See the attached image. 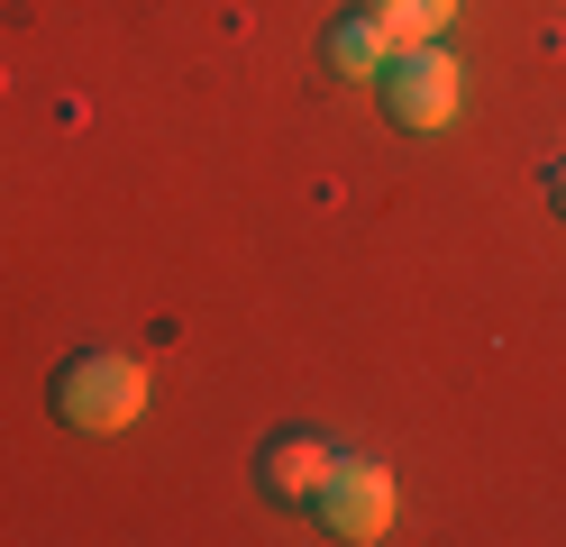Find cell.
Masks as SVG:
<instances>
[{
  "instance_id": "obj_1",
  "label": "cell",
  "mask_w": 566,
  "mask_h": 547,
  "mask_svg": "<svg viewBox=\"0 0 566 547\" xmlns=\"http://www.w3.org/2000/svg\"><path fill=\"white\" fill-rule=\"evenodd\" d=\"M46 411H55L64 429H83V438H119V429L147 420V365L119 356V347H83V356L55 365Z\"/></svg>"
},
{
  "instance_id": "obj_2",
  "label": "cell",
  "mask_w": 566,
  "mask_h": 547,
  "mask_svg": "<svg viewBox=\"0 0 566 547\" xmlns=\"http://www.w3.org/2000/svg\"><path fill=\"white\" fill-rule=\"evenodd\" d=\"M375 101H384V119H394L402 137H439V128H457V109H467V73H457V55L439 46V36H420V46L384 55Z\"/></svg>"
},
{
  "instance_id": "obj_3",
  "label": "cell",
  "mask_w": 566,
  "mask_h": 547,
  "mask_svg": "<svg viewBox=\"0 0 566 547\" xmlns=\"http://www.w3.org/2000/svg\"><path fill=\"white\" fill-rule=\"evenodd\" d=\"M311 520H321L329 538H347V547H375L384 529H394V465H375V456H338V465H329V484L311 493Z\"/></svg>"
},
{
  "instance_id": "obj_4",
  "label": "cell",
  "mask_w": 566,
  "mask_h": 547,
  "mask_svg": "<svg viewBox=\"0 0 566 547\" xmlns=\"http://www.w3.org/2000/svg\"><path fill=\"white\" fill-rule=\"evenodd\" d=\"M338 456H347V448L321 438V429H274L265 448H256V493H265V502H311V493L329 484Z\"/></svg>"
},
{
  "instance_id": "obj_5",
  "label": "cell",
  "mask_w": 566,
  "mask_h": 547,
  "mask_svg": "<svg viewBox=\"0 0 566 547\" xmlns=\"http://www.w3.org/2000/svg\"><path fill=\"white\" fill-rule=\"evenodd\" d=\"M384 55H394V36H384L366 10L329 19V36H321V73H329V83H375V73H384Z\"/></svg>"
},
{
  "instance_id": "obj_6",
  "label": "cell",
  "mask_w": 566,
  "mask_h": 547,
  "mask_svg": "<svg viewBox=\"0 0 566 547\" xmlns=\"http://www.w3.org/2000/svg\"><path fill=\"white\" fill-rule=\"evenodd\" d=\"M357 10L394 36V46H420V36H439L457 19V0H357Z\"/></svg>"
},
{
  "instance_id": "obj_7",
  "label": "cell",
  "mask_w": 566,
  "mask_h": 547,
  "mask_svg": "<svg viewBox=\"0 0 566 547\" xmlns=\"http://www.w3.org/2000/svg\"><path fill=\"white\" fill-rule=\"evenodd\" d=\"M548 210H557V219H566V156H557V165H548Z\"/></svg>"
}]
</instances>
